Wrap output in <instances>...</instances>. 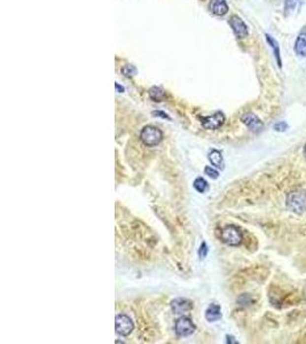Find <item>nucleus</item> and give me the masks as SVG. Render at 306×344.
<instances>
[{
    "instance_id": "obj_1",
    "label": "nucleus",
    "mask_w": 306,
    "mask_h": 344,
    "mask_svg": "<svg viewBox=\"0 0 306 344\" xmlns=\"http://www.w3.org/2000/svg\"><path fill=\"white\" fill-rule=\"evenodd\" d=\"M286 203L290 211L301 215V213L306 211V192L302 191V189L290 192L287 195Z\"/></svg>"
},
{
    "instance_id": "obj_2",
    "label": "nucleus",
    "mask_w": 306,
    "mask_h": 344,
    "mask_svg": "<svg viewBox=\"0 0 306 344\" xmlns=\"http://www.w3.org/2000/svg\"><path fill=\"white\" fill-rule=\"evenodd\" d=\"M220 239L224 243L227 245H232V247H237L242 243L243 240V235L240 229L234 225H227L221 230Z\"/></svg>"
},
{
    "instance_id": "obj_3",
    "label": "nucleus",
    "mask_w": 306,
    "mask_h": 344,
    "mask_svg": "<svg viewBox=\"0 0 306 344\" xmlns=\"http://www.w3.org/2000/svg\"><path fill=\"white\" fill-rule=\"evenodd\" d=\"M140 139H141L143 145L148 147H154L157 146L158 143L162 141V139H163V133H162L161 130L156 128V126L147 125L141 130Z\"/></svg>"
},
{
    "instance_id": "obj_4",
    "label": "nucleus",
    "mask_w": 306,
    "mask_h": 344,
    "mask_svg": "<svg viewBox=\"0 0 306 344\" xmlns=\"http://www.w3.org/2000/svg\"><path fill=\"white\" fill-rule=\"evenodd\" d=\"M135 329L132 319L126 314H118L115 319V331L122 336H128Z\"/></svg>"
},
{
    "instance_id": "obj_5",
    "label": "nucleus",
    "mask_w": 306,
    "mask_h": 344,
    "mask_svg": "<svg viewBox=\"0 0 306 344\" xmlns=\"http://www.w3.org/2000/svg\"><path fill=\"white\" fill-rule=\"evenodd\" d=\"M195 325L188 317H180L175 321L174 331L179 338H186V336L192 335L195 332Z\"/></svg>"
},
{
    "instance_id": "obj_6",
    "label": "nucleus",
    "mask_w": 306,
    "mask_h": 344,
    "mask_svg": "<svg viewBox=\"0 0 306 344\" xmlns=\"http://www.w3.org/2000/svg\"><path fill=\"white\" fill-rule=\"evenodd\" d=\"M225 123V115L221 111H217L213 115L201 118V124L205 130H217Z\"/></svg>"
},
{
    "instance_id": "obj_7",
    "label": "nucleus",
    "mask_w": 306,
    "mask_h": 344,
    "mask_svg": "<svg viewBox=\"0 0 306 344\" xmlns=\"http://www.w3.org/2000/svg\"><path fill=\"white\" fill-rule=\"evenodd\" d=\"M194 308L192 301L187 300V298H175L171 302V310L174 314H185L189 313Z\"/></svg>"
},
{
    "instance_id": "obj_8",
    "label": "nucleus",
    "mask_w": 306,
    "mask_h": 344,
    "mask_svg": "<svg viewBox=\"0 0 306 344\" xmlns=\"http://www.w3.org/2000/svg\"><path fill=\"white\" fill-rule=\"evenodd\" d=\"M230 26L233 29L235 36L238 38H245L248 36L249 31L247 24L243 22V20L241 17H238L237 15H233L230 19Z\"/></svg>"
},
{
    "instance_id": "obj_9",
    "label": "nucleus",
    "mask_w": 306,
    "mask_h": 344,
    "mask_svg": "<svg viewBox=\"0 0 306 344\" xmlns=\"http://www.w3.org/2000/svg\"><path fill=\"white\" fill-rule=\"evenodd\" d=\"M241 121H242V123H244V124L247 125L252 132H255V133H258L264 129L263 122L260 121V119L252 113L244 114L241 117Z\"/></svg>"
},
{
    "instance_id": "obj_10",
    "label": "nucleus",
    "mask_w": 306,
    "mask_h": 344,
    "mask_svg": "<svg viewBox=\"0 0 306 344\" xmlns=\"http://www.w3.org/2000/svg\"><path fill=\"white\" fill-rule=\"evenodd\" d=\"M209 8L214 15L223 16L228 12V5L225 0H211Z\"/></svg>"
},
{
    "instance_id": "obj_11",
    "label": "nucleus",
    "mask_w": 306,
    "mask_h": 344,
    "mask_svg": "<svg viewBox=\"0 0 306 344\" xmlns=\"http://www.w3.org/2000/svg\"><path fill=\"white\" fill-rule=\"evenodd\" d=\"M295 53L300 57H306V28L298 34L296 43H295Z\"/></svg>"
},
{
    "instance_id": "obj_12",
    "label": "nucleus",
    "mask_w": 306,
    "mask_h": 344,
    "mask_svg": "<svg viewBox=\"0 0 306 344\" xmlns=\"http://www.w3.org/2000/svg\"><path fill=\"white\" fill-rule=\"evenodd\" d=\"M221 318L220 307L217 304H211L205 311V319L210 322H214Z\"/></svg>"
},
{
    "instance_id": "obj_13",
    "label": "nucleus",
    "mask_w": 306,
    "mask_h": 344,
    "mask_svg": "<svg viewBox=\"0 0 306 344\" xmlns=\"http://www.w3.org/2000/svg\"><path fill=\"white\" fill-rule=\"evenodd\" d=\"M266 40H267V43H269V45L271 46V48H272V51H273V53H274V58H275V60H276L277 66H279V68H281V67H282V60H281V53H280L279 44H277V41L274 39V38L271 36V34H266Z\"/></svg>"
},
{
    "instance_id": "obj_14",
    "label": "nucleus",
    "mask_w": 306,
    "mask_h": 344,
    "mask_svg": "<svg viewBox=\"0 0 306 344\" xmlns=\"http://www.w3.org/2000/svg\"><path fill=\"white\" fill-rule=\"evenodd\" d=\"M207 159H209L210 163L212 164L213 167L218 168V169H224V160H223V155H221V153L219 150L217 149H212L209 153V155H207Z\"/></svg>"
},
{
    "instance_id": "obj_15",
    "label": "nucleus",
    "mask_w": 306,
    "mask_h": 344,
    "mask_svg": "<svg viewBox=\"0 0 306 344\" xmlns=\"http://www.w3.org/2000/svg\"><path fill=\"white\" fill-rule=\"evenodd\" d=\"M304 0H286L284 2V15L289 16L303 5Z\"/></svg>"
},
{
    "instance_id": "obj_16",
    "label": "nucleus",
    "mask_w": 306,
    "mask_h": 344,
    "mask_svg": "<svg viewBox=\"0 0 306 344\" xmlns=\"http://www.w3.org/2000/svg\"><path fill=\"white\" fill-rule=\"evenodd\" d=\"M149 97L152 98L153 100L155 101H161V100H163V98L165 96V93H164V91L161 89V87H157V86H154L152 87V89L149 90Z\"/></svg>"
},
{
    "instance_id": "obj_17",
    "label": "nucleus",
    "mask_w": 306,
    "mask_h": 344,
    "mask_svg": "<svg viewBox=\"0 0 306 344\" xmlns=\"http://www.w3.org/2000/svg\"><path fill=\"white\" fill-rule=\"evenodd\" d=\"M194 188L199 193H205L206 189H207V182H206L205 179H203L201 177L196 178L195 181H194Z\"/></svg>"
},
{
    "instance_id": "obj_18",
    "label": "nucleus",
    "mask_w": 306,
    "mask_h": 344,
    "mask_svg": "<svg viewBox=\"0 0 306 344\" xmlns=\"http://www.w3.org/2000/svg\"><path fill=\"white\" fill-rule=\"evenodd\" d=\"M122 72L124 73V75L126 77H133V76H136V68L135 66H132V65H126L125 67H123L122 68Z\"/></svg>"
},
{
    "instance_id": "obj_19",
    "label": "nucleus",
    "mask_w": 306,
    "mask_h": 344,
    "mask_svg": "<svg viewBox=\"0 0 306 344\" xmlns=\"http://www.w3.org/2000/svg\"><path fill=\"white\" fill-rule=\"evenodd\" d=\"M204 173H205L206 175H209V177L212 178V179H217L218 177H219V172H218L217 170H214L213 168H211V167H205V169H204Z\"/></svg>"
},
{
    "instance_id": "obj_20",
    "label": "nucleus",
    "mask_w": 306,
    "mask_h": 344,
    "mask_svg": "<svg viewBox=\"0 0 306 344\" xmlns=\"http://www.w3.org/2000/svg\"><path fill=\"white\" fill-rule=\"evenodd\" d=\"M287 129H288V125H287V123H284V122H279V123H276L275 125H274V130H275V131H279V132H284Z\"/></svg>"
},
{
    "instance_id": "obj_21",
    "label": "nucleus",
    "mask_w": 306,
    "mask_h": 344,
    "mask_svg": "<svg viewBox=\"0 0 306 344\" xmlns=\"http://www.w3.org/2000/svg\"><path fill=\"white\" fill-rule=\"evenodd\" d=\"M199 255H200V257H201V258L206 257V255H207V247H206V243H205V242H203V243L201 244V248H200V250H199Z\"/></svg>"
},
{
    "instance_id": "obj_22",
    "label": "nucleus",
    "mask_w": 306,
    "mask_h": 344,
    "mask_svg": "<svg viewBox=\"0 0 306 344\" xmlns=\"http://www.w3.org/2000/svg\"><path fill=\"white\" fill-rule=\"evenodd\" d=\"M154 116H161V117H163V118H167L169 119V121H171V118L169 117V116L167 114H164V113H162V111H155V113H153Z\"/></svg>"
},
{
    "instance_id": "obj_23",
    "label": "nucleus",
    "mask_w": 306,
    "mask_h": 344,
    "mask_svg": "<svg viewBox=\"0 0 306 344\" xmlns=\"http://www.w3.org/2000/svg\"><path fill=\"white\" fill-rule=\"evenodd\" d=\"M115 86H116V90H117V91H119V92H124V87H123V86H121V85H118V84H117V83H116V84H115Z\"/></svg>"
},
{
    "instance_id": "obj_24",
    "label": "nucleus",
    "mask_w": 306,
    "mask_h": 344,
    "mask_svg": "<svg viewBox=\"0 0 306 344\" xmlns=\"http://www.w3.org/2000/svg\"><path fill=\"white\" fill-rule=\"evenodd\" d=\"M304 155H305V157H306V145H305V147H304Z\"/></svg>"
}]
</instances>
